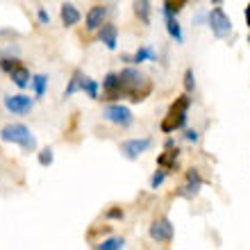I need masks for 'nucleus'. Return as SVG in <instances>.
<instances>
[{
	"instance_id": "1",
	"label": "nucleus",
	"mask_w": 250,
	"mask_h": 250,
	"mask_svg": "<svg viewBox=\"0 0 250 250\" xmlns=\"http://www.w3.org/2000/svg\"><path fill=\"white\" fill-rule=\"evenodd\" d=\"M119 91L130 103H144L152 91V82L139 68H123L119 73Z\"/></svg>"
},
{
	"instance_id": "2",
	"label": "nucleus",
	"mask_w": 250,
	"mask_h": 250,
	"mask_svg": "<svg viewBox=\"0 0 250 250\" xmlns=\"http://www.w3.org/2000/svg\"><path fill=\"white\" fill-rule=\"evenodd\" d=\"M189 107H191V98L189 93H182V96H178L175 98V103H173L171 107H168V112H166L164 121L159 123V130L164 132V134H171V132L175 130H182L187 125V114H189Z\"/></svg>"
},
{
	"instance_id": "3",
	"label": "nucleus",
	"mask_w": 250,
	"mask_h": 250,
	"mask_svg": "<svg viewBox=\"0 0 250 250\" xmlns=\"http://www.w3.org/2000/svg\"><path fill=\"white\" fill-rule=\"evenodd\" d=\"M0 139L7 144H16L21 146L25 152H34L37 150V137H34L30 127L23 123H9L0 130Z\"/></svg>"
},
{
	"instance_id": "4",
	"label": "nucleus",
	"mask_w": 250,
	"mask_h": 250,
	"mask_svg": "<svg viewBox=\"0 0 250 250\" xmlns=\"http://www.w3.org/2000/svg\"><path fill=\"white\" fill-rule=\"evenodd\" d=\"M207 25H209L211 34L218 37V39H225V37L232 32V19L221 7H214V9L207 14Z\"/></svg>"
},
{
	"instance_id": "5",
	"label": "nucleus",
	"mask_w": 250,
	"mask_h": 250,
	"mask_svg": "<svg viewBox=\"0 0 250 250\" xmlns=\"http://www.w3.org/2000/svg\"><path fill=\"white\" fill-rule=\"evenodd\" d=\"M103 119L112 125H119V127H130L134 123V114H132L130 107L119 105V103H112L103 109Z\"/></svg>"
},
{
	"instance_id": "6",
	"label": "nucleus",
	"mask_w": 250,
	"mask_h": 250,
	"mask_svg": "<svg viewBox=\"0 0 250 250\" xmlns=\"http://www.w3.org/2000/svg\"><path fill=\"white\" fill-rule=\"evenodd\" d=\"M152 146V139L150 137H141V139H127L121 144V155L130 162H137L144 152H148V148Z\"/></svg>"
},
{
	"instance_id": "7",
	"label": "nucleus",
	"mask_w": 250,
	"mask_h": 250,
	"mask_svg": "<svg viewBox=\"0 0 250 250\" xmlns=\"http://www.w3.org/2000/svg\"><path fill=\"white\" fill-rule=\"evenodd\" d=\"M148 234H150V239L157 241V244H171L173 237H175V230H173V223L168 218H157V221L150 223Z\"/></svg>"
},
{
	"instance_id": "8",
	"label": "nucleus",
	"mask_w": 250,
	"mask_h": 250,
	"mask_svg": "<svg viewBox=\"0 0 250 250\" xmlns=\"http://www.w3.org/2000/svg\"><path fill=\"white\" fill-rule=\"evenodd\" d=\"M2 105H5L7 112L23 116V114L32 112L34 98H30V96H25V93H14V96H5V98H2Z\"/></svg>"
},
{
	"instance_id": "9",
	"label": "nucleus",
	"mask_w": 250,
	"mask_h": 250,
	"mask_svg": "<svg viewBox=\"0 0 250 250\" xmlns=\"http://www.w3.org/2000/svg\"><path fill=\"white\" fill-rule=\"evenodd\" d=\"M200 187H203V178H200V173H198L196 168H189V171H187V185L178 189V196L191 200V198H196L198 193H200Z\"/></svg>"
},
{
	"instance_id": "10",
	"label": "nucleus",
	"mask_w": 250,
	"mask_h": 250,
	"mask_svg": "<svg viewBox=\"0 0 250 250\" xmlns=\"http://www.w3.org/2000/svg\"><path fill=\"white\" fill-rule=\"evenodd\" d=\"M107 23V7L105 5H93L89 12H86L84 25L89 32H98L100 27Z\"/></svg>"
},
{
	"instance_id": "11",
	"label": "nucleus",
	"mask_w": 250,
	"mask_h": 250,
	"mask_svg": "<svg viewBox=\"0 0 250 250\" xmlns=\"http://www.w3.org/2000/svg\"><path fill=\"white\" fill-rule=\"evenodd\" d=\"M103 96H105V100H109V103L123 98L119 91V73L109 71L105 75V80H103Z\"/></svg>"
},
{
	"instance_id": "12",
	"label": "nucleus",
	"mask_w": 250,
	"mask_h": 250,
	"mask_svg": "<svg viewBox=\"0 0 250 250\" xmlns=\"http://www.w3.org/2000/svg\"><path fill=\"white\" fill-rule=\"evenodd\" d=\"M98 39L105 43L107 50H116V46H119V30H116V25L114 23H105L98 30Z\"/></svg>"
},
{
	"instance_id": "13",
	"label": "nucleus",
	"mask_w": 250,
	"mask_h": 250,
	"mask_svg": "<svg viewBox=\"0 0 250 250\" xmlns=\"http://www.w3.org/2000/svg\"><path fill=\"white\" fill-rule=\"evenodd\" d=\"M178 14H173L171 9H166L164 7V21H166V32L171 39H175V43H182L185 41V34H182V27H180L178 19H175Z\"/></svg>"
},
{
	"instance_id": "14",
	"label": "nucleus",
	"mask_w": 250,
	"mask_h": 250,
	"mask_svg": "<svg viewBox=\"0 0 250 250\" xmlns=\"http://www.w3.org/2000/svg\"><path fill=\"white\" fill-rule=\"evenodd\" d=\"M9 78H12V82L19 86V89H27V86L32 84V75H30V71H27V66H23L21 62L12 68Z\"/></svg>"
},
{
	"instance_id": "15",
	"label": "nucleus",
	"mask_w": 250,
	"mask_h": 250,
	"mask_svg": "<svg viewBox=\"0 0 250 250\" xmlns=\"http://www.w3.org/2000/svg\"><path fill=\"white\" fill-rule=\"evenodd\" d=\"M178 159H180V148L178 146H173V148H166V150L157 157V166H162V168H166V171H175Z\"/></svg>"
},
{
	"instance_id": "16",
	"label": "nucleus",
	"mask_w": 250,
	"mask_h": 250,
	"mask_svg": "<svg viewBox=\"0 0 250 250\" xmlns=\"http://www.w3.org/2000/svg\"><path fill=\"white\" fill-rule=\"evenodd\" d=\"M60 19L62 23H64L66 27H73V25H78L80 19H82V14L78 12V7L73 5V2H64L60 9Z\"/></svg>"
},
{
	"instance_id": "17",
	"label": "nucleus",
	"mask_w": 250,
	"mask_h": 250,
	"mask_svg": "<svg viewBox=\"0 0 250 250\" xmlns=\"http://www.w3.org/2000/svg\"><path fill=\"white\" fill-rule=\"evenodd\" d=\"M84 73L82 71H73V75H71V80H68V84H66V89H64V98H71L73 93H78V91H82V84H84Z\"/></svg>"
},
{
	"instance_id": "18",
	"label": "nucleus",
	"mask_w": 250,
	"mask_h": 250,
	"mask_svg": "<svg viewBox=\"0 0 250 250\" xmlns=\"http://www.w3.org/2000/svg\"><path fill=\"white\" fill-rule=\"evenodd\" d=\"M134 16L144 25H150V0H134Z\"/></svg>"
},
{
	"instance_id": "19",
	"label": "nucleus",
	"mask_w": 250,
	"mask_h": 250,
	"mask_svg": "<svg viewBox=\"0 0 250 250\" xmlns=\"http://www.w3.org/2000/svg\"><path fill=\"white\" fill-rule=\"evenodd\" d=\"M157 60V53H155V50H152L150 46H141L137 50V53L132 55V60H130V64H144V62H155Z\"/></svg>"
},
{
	"instance_id": "20",
	"label": "nucleus",
	"mask_w": 250,
	"mask_h": 250,
	"mask_svg": "<svg viewBox=\"0 0 250 250\" xmlns=\"http://www.w3.org/2000/svg\"><path fill=\"white\" fill-rule=\"evenodd\" d=\"M93 248H98V250H123L125 248V239L123 237H109V239H105V241L96 244Z\"/></svg>"
},
{
	"instance_id": "21",
	"label": "nucleus",
	"mask_w": 250,
	"mask_h": 250,
	"mask_svg": "<svg viewBox=\"0 0 250 250\" xmlns=\"http://www.w3.org/2000/svg\"><path fill=\"white\" fill-rule=\"evenodd\" d=\"M46 86H48V75H34L32 78V89H34V96L37 98H43L46 96Z\"/></svg>"
},
{
	"instance_id": "22",
	"label": "nucleus",
	"mask_w": 250,
	"mask_h": 250,
	"mask_svg": "<svg viewBox=\"0 0 250 250\" xmlns=\"http://www.w3.org/2000/svg\"><path fill=\"white\" fill-rule=\"evenodd\" d=\"M82 91L89 96L91 100H98V96H100V86H98V82L96 80H91V78H84V84H82Z\"/></svg>"
},
{
	"instance_id": "23",
	"label": "nucleus",
	"mask_w": 250,
	"mask_h": 250,
	"mask_svg": "<svg viewBox=\"0 0 250 250\" xmlns=\"http://www.w3.org/2000/svg\"><path fill=\"white\" fill-rule=\"evenodd\" d=\"M39 164L43 166V168H48V166H53V162H55V150L48 146V148H43V150H39Z\"/></svg>"
},
{
	"instance_id": "24",
	"label": "nucleus",
	"mask_w": 250,
	"mask_h": 250,
	"mask_svg": "<svg viewBox=\"0 0 250 250\" xmlns=\"http://www.w3.org/2000/svg\"><path fill=\"white\" fill-rule=\"evenodd\" d=\"M166 175H168V171L159 166V171H155V173H152V175H150V189H159V187L164 185Z\"/></svg>"
},
{
	"instance_id": "25",
	"label": "nucleus",
	"mask_w": 250,
	"mask_h": 250,
	"mask_svg": "<svg viewBox=\"0 0 250 250\" xmlns=\"http://www.w3.org/2000/svg\"><path fill=\"white\" fill-rule=\"evenodd\" d=\"M193 89H196V75H193V71H191V68H187V71H185V91L187 93H193Z\"/></svg>"
},
{
	"instance_id": "26",
	"label": "nucleus",
	"mask_w": 250,
	"mask_h": 250,
	"mask_svg": "<svg viewBox=\"0 0 250 250\" xmlns=\"http://www.w3.org/2000/svg\"><path fill=\"white\" fill-rule=\"evenodd\" d=\"M187 5V0H164V7L166 9H171L173 14H180L182 9H185Z\"/></svg>"
},
{
	"instance_id": "27",
	"label": "nucleus",
	"mask_w": 250,
	"mask_h": 250,
	"mask_svg": "<svg viewBox=\"0 0 250 250\" xmlns=\"http://www.w3.org/2000/svg\"><path fill=\"white\" fill-rule=\"evenodd\" d=\"M123 216H125V211L121 209V207H112V209H107V214H105L107 221H121Z\"/></svg>"
},
{
	"instance_id": "28",
	"label": "nucleus",
	"mask_w": 250,
	"mask_h": 250,
	"mask_svg": "<svg viewBox=\"0 0 250 250\" xmlns=\"http://www.w3.org/2000/svg\"><path fill=\"white\" fill-rule=\"evenodd\" d=\"M19 64V60H9V57H2V60H0V71H5V73H12V68L14 66Z\"/></svg>"
},
{
	"instance_id": "29",
	"label": "nucleus",
	"mask_w": 250,
	"mask_h": 250,
	"mask_svg": "<svg viewBox=\"0 0 250 250\" xmlns=\"http://www.w3.org/2000/svg\"><path fill=\"white\" fill-rule=\"evenodd\" d=\"M37 19H39L41 25H50V14H48L43 7H39V12H37Z\"/></svg>"
},
{
	"instance_id": "30",
	"label": "nucleus",
	"mask_w": 250,
	"mask_h": 250,
	"mask_svg": "<svg viewBox=\"0 0 250 250\" xmlns=\"http://www.w3.org/2000/svg\"><path fill=\"white\" fill-rule=\"evenodd\" d=\"M185 139H187V141H191V144H196L198 139H200V132H198V130H187L185 132Z\"/></svg>"
},
{
	"instance_id": "31",
	"label": "nucleus",
	"mask_w": 250,
	"mask_h": 250,
	"mask_svg": "<svg viewBox=\"0 0 250 250\" xmlns=\"http://www.w3.org/2000/svg\"><path fill=\"white\" fill-rule=\"evenodd\" d=\"M244 16H246V25L250 27V2H248V7L244 9Z\"/></svg>"
},
{
	"instance_id": "32",
	"label": "nucleus",
	"mask_w": 250,
	"mask_h": 250,
	"mask_svg": "<svg viewBox=\"0 0 250 250\" xmlns=\"http://www.w3.org/2000/svg\"><path fill=\"white\" fill-rule=\"evenodd\" d=\"M173 146H175V141H173V139L168 137V139H166V141H164V148H173Z\"/></svg>"
},
{
	"instance_id": "33",
	"label": "nucleus",
	"mask_w": 250,
	"mask_h": 250,
	"mask_svg": "<svg viewBox=\"0 0 250 250\" xmlns=\"http://www.w3.org/2000/svg\"><path fill=\"white\" fill-rule=\"evenodd\" d=\"M221 2H223V0H211V5H221Z\"/></svg>"
},
{
	"instance_id": "34",
	"label": "nucleus",
	"mask_w": 250,
	"mask_h": 250,
	"mask_svg": "<svg viewBox=\"0 0 250 250\" xmlns=\"http://www.w3.org/2000/svg\"><path fill=\"white\" fill-rule=\"evenodd\" d=\"M248 43H250V37H248Z\"/></svg>"
}]
</instances>
